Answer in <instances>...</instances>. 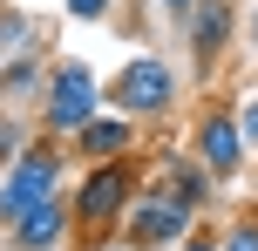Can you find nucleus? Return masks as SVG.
Returning <instances> with one entry per match:
<instances>
[{"mask_svg":"<svg viewBox=\"0 0 258 251\" xmlns=\"http://www.w3.org/2000/svg\"><path fill=\"white\" fill-rule=\"evenodd\" d=\"M177 95H183V75H177L170 54H122V68L102 89V102L136 116V122H163V116H177Z\"/></svg>","mask_w":258,"mask_h":251,"instance_id":"obj_2","label":"nucleus"},{"mask_svg":"<svg viewBox=\"0 0 258 251\" xmlns=\"http://www.w3.org/2000/svg\"><path fill=\"white\" fill-rule=\"evenodd\" d=\"M136 143H143V122L122 116V109H102V116H89L68 136V156L75 163H116V156H136Z\"/></svg>","mask_w":258,"mask_h":251,"instance_id":"obj_8","label":"nucleus"},{"mask_svg":"<svg viewBox=\"0 0 258 251\" xmlns=\"http://www.w3.org/2000/svg\"><path fill=\"white\" fill-rule=\"evenodd\" d=\"M61 177H68V143H61V136H34V143H27L21 156L0 170V231H7L27 204L54 197V190H61Z\"/></svg>","mask_w":258,"mask_h":251,"instance_id":"obj_3","label":"nucleus"},{"mask_svg":"<svg viewBox=\"0 0 258 251\" xmlns=\"http://www.w3.org/2000/svg\"><path fill=\"white\" fill-rule=\"evenodd\" d=\"M0 41H34V21L27 14H0Z\"/></svg>","mask_w":258,"mask_h":251,"instance_id":"obj_16","label":"nucleus"},{"mask_svg":"<svg viewBox=\"0 0 258 251\" xmlns=\"http://www.w3.org/2000/svg\"><path fill=\"white\" fill-rule=\"evenodd\" d=\"M68 231H75V211H68V197L54 190V197L27 204V211L7 224V244H14V251H61Z\"/></svg>","mask_w":258,"mask_h":251,"instance_id":"obj_9","label":"nucleus"},{"mask_svg":"<svg viewBox=\"0 0 258 251\" xmlns=\"http://www.w3.org/2000/svg\"><path fill=\"white\" fill-rule=\"evenodd\" d=\"M102 81H95V68L89 61H54L48 68V89H41V102H34V116H41V136H75L89 116H102Z\"/></svg>","mask_w":258,"mask_h":251,"instance_id":"obj_4","label":"nucleus"},{"mask_svg":"<svg viewBox=\"0 0 258 251\" xmlns=\"http://www.w3.org/2000/svg\"><path fill=\"white\" fill-rule=\"evenodd\" d=\"M41 89H48V61L41 54H7L0 61V102L21 116V102H41Z\"/></svg>","mask_w":258,"mask_h":251,"instance_id":"obj_10","label":"nucleus"},{"mask_svg":"<svg viewBox=\"0 0 258 251\" xmlns=\"http://www.w3.org/2000/svg\"><path fill=\"white\" fill-rule=\"evenodd\" d=\"M27 149V129H21V116H14V109H0V170H7L14 156H21Z\"/></svg>","mask_w":258,"mask_h":251,"instance_id":"obj_13","label":"nucleus"},{"mask_svg":"<svg viewBox=\"0 0 258 251\" xmlns=\"http://www.w3.org/2000/svg\"><path fill=\"white\" fill-rule=\"evenodd\" d=\"M163 190H170V197H183L190 211H204L211 190H218V177H211L197 156H170V163H163Z\"/></svg>","mask_w":258,"mask_h":251,"instance_id":"obj_11","label":"nucleus"},{"mask_svg":"<svg viewBox=\"0 0 258 251\" xmlns=\"http://www.w3.org/2000/svg\"><path fill=\"white\" fill-rule=\"evenodd\" d=\"M231 109H238V129H245V143L258 149V89H251V95H238Z\"/></svg>","mask_w":258,"mask_h":251,"instance_id":"obj_15","label":"nucleus"},{"mask_svg":"<svg viewBox=\"0 0 258 251\" xmlns=\"http://www.w3.org/2000/svg\"><path fill=\"white\" fill-rule=\"evenodd\" d=\"M197 217H204V211H190L183 197H170V190L156 184V190H136V204H129V217H122L116 238L129 251H177L197 231Z\"/></svg>","mask_w":258,"mask_h":251,"instance_id":"obj_5","label":"nucleus"},{"mask_svg":"<svg viewBox=\"0 0 258 251\" xmlns=\"http://www.w3.org/2000/svg\"><path fill=\"white\" fill-rule=\"evenodd\" d=\"M245 34H251V48H258V0H251V21H245Z\"/></svg>","mask_w":258,"mask_h":251,"instance_id":"obj_19","label":"nucleus"},{"mask_svg":"<svg viewBox=\"0 0 258 251\" xmlns=\"http://www.w3.org/2000/svg\"><path fill=\"white\" fill-rule=\"evenodd\" d=\"M136 190H143V170H136V156H116V163H89L82 170V184H75V231H82V251H95L109 238V231H122V217H129V204H136Z\"/></svg>","mask_w":258,"mask_h":251,"instance_id":"obj_1","label":"nucleus"},{"mask_svg":"<svg viewBox=\"0 0 258 251\" xmlns=\"http://www.w3.org/2000/svg\"><path fill=\"white\" fill-rule=\"evenodd\" d=\"M218 251H258V211L238 217V224H224L218 231Z\"/></svg>","mask_w":258,"mask_h":251,"instance_id":"obj_12","label":"nucleus"},{"mask_svg":"<svg viewBox=\"0 0 258 251\" xmlns=\"http://www.w3.org/2000/svg\"><path fill=\"white\" fill-rule=\"evenodd\" d=\"M156 7H163V21H170V27H183V21H190V7H197V0H156Z\"/></svg>","mask_w":258,"mask_h":251,"instance_id":"obj_18","label":"nucleus"},{"mask_svg":"<svg viewBox=\"0 0 258 251\" xmlns=\"http://www.w3.org/2000/svg\"><path fill=\"white\" fill-rule=\"evenodd\" d=\"M190 156L204 163V170L218 177V184H238V177H245V163H251V143H245V129H238V109H231V102H211L204 116H197Z\"/></svg>","mask_w":258,"mask_h":251,"instance_id":"obj_6","label":"nucleus"},{"mask_svg":"<svg viewBox=\"0 0 258 251\" xmlns=\"http://www.w3.org/2000/svg\"><path fill=\"white\" fill-rule=\"evenodd\" d=\"M177 251H218V231H211V224H204V217H197V231H190V238H183Z\"/></svg>","mask_w":258,"mask_h":251,"instance_id":"obj_17","label":"nucleus"},{"mask_svg":"<svg viewBox=\"0 0 258 251\" xmlns=\"http://www.w3.org/2000/svg\"><path fill=\"white\" fill-rule=\"evenodd\" d=\"M61 14H68V21H109L116 0H61Z\"/></svg>","mask_w":258,"mask_h":251,"instance_id":"obj_14","label":"nucleus"},{"mask_svg":"<svg viewBox=\"0 0 258 251\" xmlns=\"http://www.w3.org/2000/svg\"><path fill=\"white\" fill-rule=\"evenodd\" d=\"M231 41H238V0H197L190 21H183V48H190L197 75H211L231 54Z\"/></svg>","mask_w":258,"mask_h":251,"instance_id":"obj_7","label":"nucleus"}]
</instances>
